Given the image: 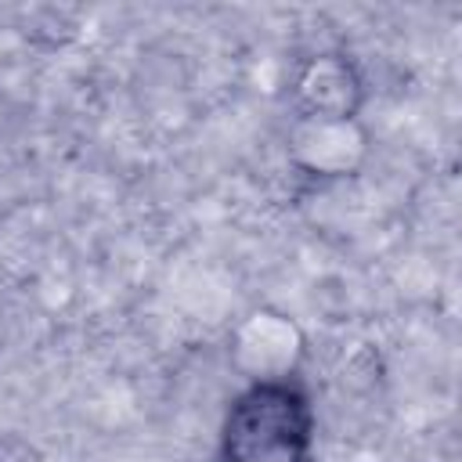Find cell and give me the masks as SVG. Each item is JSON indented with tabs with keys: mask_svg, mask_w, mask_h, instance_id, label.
Listing matches in <instances>:
<instances>
[{
	"mask_svg": "<svg viewBox=\"0 0 462 462\" xmlns=\"http://www.w3.org/2000/svg\"><path fill=\"white\" fill-rule=\"evenodd\" d=\"M209 462H217V458H209Z\"/></svg>",
	"mask_w": 462,
	"mask_h": 462,
	"instance_id": "cell-6",
	"label": "cell"
},
{
	"mask_svg": "<svg viewBox=\"0 0 462 462\" xmlns=\"http://www.w3.org/2000/svg\"><path fill=\"white\" fill-rule=\"evenodd\" d=\"M227 361L242 383L300 379L307 361V332L278 307H253L227 332Z\"/></svg>",
	"mask_w": 462,
	"mask_h": 462,
	"instance_id": "cell-2",
	"label": "cell"
},
{
	"mask_svg": "<svg viewBox=\"0 0 462 462\" xmlns=\"http://www.w3.org/2000/svg\"><path fill=\"white\" fill-rule=\"evenodd\" d=\"M285 155L292 170H300L310 180L332 184L350 180L365 170L372 155V134L357 119H303L292 116L285 134Z\"/></svg>",
	"mask_w": 462,
	"mask_h": 462,
	"instance_id": "cell-3",
	"label": "cell"
},
{
	"mask_svg": "<svg viewBox=\"0 0 462 462\" xmlns=\"http://www.w3.org/2000/svg\"><path fill=\"white\" fill-rule=\"evenodd\" d=\"M289 105L303 119H357L365 108V76L343 51L307 54L289 76Z\"/></svg>",
	"mask_w": 462,
	"mask_h": 462,
	"instance_id": "cell-4",
	"label": "cell"
},
{
	"mask_svg": "<svg viewBox=\"0 0 462 462\" xmlns=\"http://www.w3.org/2000/svg\"><path fill=\"white\" fill-rule=\"evenodd\" d=\"M318 415L300 379L242 383L220 419L217 462H314Z\"/></svg>",
	"mask_w": 462,
	"mask_h": 462,
	"instance_id": "cell-1",
	"label": "cell"
},
{
	"mask_svg": "<svg viewBox=\"0 0 462 462\" xmlns=\"http://www.w3.org/2000/svg\"><path fill=\"white\" fill-rule=\"evenodd\" d=\"M25 43H29V32L25 29H18L11 22H0V72L25 51Z\"/></svg>",
	"mask_w": 462,
	"mask_h": 462,
	"instance_id": "cell-5",
	"label": "cell"
}]
</instances>
